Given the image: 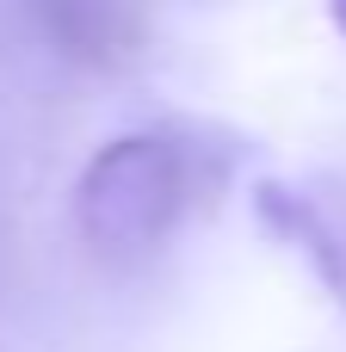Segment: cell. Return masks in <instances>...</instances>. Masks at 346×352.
<instances>
[{
	"instance_id": "obj_1",
	"label": "cell",
	"mask_w": 346,
	"mask_h": 352,
	"mask_svg": "<svg viewBox=\"0 0 346 352\" xmlns=\"http://www.w3.org/2000/svg\"><path fill=\"white\" fill-rule=\"evenodd\" d=\"M241 136L204 118H167L111 136L74 179V229L111 260L136 266L161 254L186 223L210 217L241 173Z\"/></svg>"
},
{
	"instance_id": "obj_2",
	"label": "cell",
	"mask_w": 346,
	"mask_h": 352,
	"mask_svg": "<svg viewBox=\"0 0 346 352\" xmlns=\"http://www.w3.org/2000/svg\"><path fill=\"white\" fill-rule=\"evenodd\" d=\"M254 217L297 248L322 291L334 297V309L346 316V179L334 173H297V179H260L254 186Z\"/></svg>"
},
{
	"instance_id": "obj_3",
	"label": "cell",
	"mask_w": 346,
	"mask_h": 352,
	"mask_svg": "<svg viewBox=\"0 0 346 352\" xmlns=\"http://www.w3.org/2000/svg\"><path fill=\"white\" fill-rule=\"evenodd\" d=\"M31 6L43 19V37L80 62H124L142 37L136 0H31Z\"/></svg>"
},
{
	"instance_id": "obj_4",
	"label": "cell",
	"mask_w": 346,
	"mask_h": 352,
	"mask_svg": "<svg viewBox=\"0 0 346 352\" xmlns=\"http://www.w3.org/2000/svg\"><path fill=\"white\" fill-rule=\"evenodd\" d=\"M322 6H328V19H334V31L346 37V0H322Z\"/></svg>"
}]
</instances>
